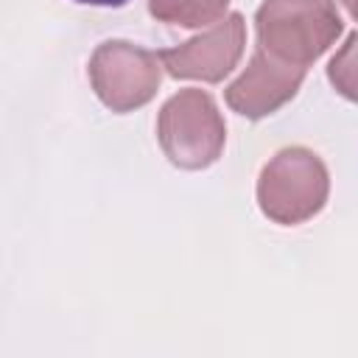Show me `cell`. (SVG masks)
I'll use <instances>...</instances> for the list:
<instances>
[{
	"instance_id": "cell-7",
	"label": "cell",
	"mask_w": 358,
	"mask_h": 358,
	"mask_svg": "<svg viewBox=\"0 0 358 358\" xmlns=\"http://www.w3.org/2000/svg\"><path fill=\"white\" fill-rule=\"evenodd\" d=\"M229 0H148V11L171 25L201 28L218 22L227 11Z\"/></svg>"
},
{
	"instance_id": "cell-2",
	"label": "cell",
	"mask_w": 358,
	"mask_h": 358,
	"mask_svg": "<svg viewBox=\"0 0 358 358\" xmlns=\"http://www.w3.org/2000/svg\"><path fill=\"white\" fill-rule=\"evenodd\" d=\"M327 190L330 179L324 162L302 145L282 148L266 162L257 179L260 210L285 227L313 218L324 207Z\"/></svg>"
},
{
	"instance_id": "cell-4",
	"label": "cell",
	"mask_w": 358,
	"mask_h": 358,
	"mask_svg": "<svg viewBox=\"0 0 358 358\" xmlns=\"http://www.w3.org/2000/svg\"><path fill=\"white\" fill-rule=\"evenodd\" d=\"M162 64L157 53L131 42H103L90 59V81L95 95L112 112H131L148 103L159 87Z\"/></svg>"
},
{
	"instance_id": "cell-5",
	"label": "cell",
	"mask_w": 358,
	"mask_h": 358,
	"mask_svg": "<svg viewBox=\"0 0 358 358\" xmlns=\"http://www.w3.org/2000/svg\"><path fill=\"white\" fill-rule=\"evenodd\" d=\"M246 45V25L241 14H227L207 34L182 42L179 48H165L157 53L159 64L173 78H199V81H221L241 59Z\"/></svg>"
},
{
	"instance_id": "cell-6",
	"label": "cell",
	"mask_w": 358,
	"mask_h": 358,
	"mask_svg": "<svg viewBox=\"0 0 358 358\" xmlns=\"http://www.w3.org/2000/svg\"><path fill=\"white\" fill-rule=\"evenodd\" d=\"M302 78H305V67L282 64L257 48L249 67L227 87V103L238 115L257 120L280 109L285 101H291Z\"/></svg>"
},
{
	"instance_id": "cell-8",
	"label": "cell",
	"mask_w": 358,
	"mask_h": 358,
	"mask_svg": "<svg viewBox=\"0 0 358 358\" xmlns=\"http://www.w3.org/2000/svg\"><path fill=\"white\" fill-rule=\"evenodd\" d=\"M352 45H355V36L350 34L347 42H344V50L330 62V81L350 101L355 98V90H352Z\"/></svg>"
},
{
	"instance_id": "cell-3",
	"label": "cell",
	"mask_w": 358,
	"mask_h": 358,
	"mask_svg": "<svg viewBox=\"0 0 358 358\" xmlns=\"http://www.w3.org/2000/svg\"><path fill=\"white\" fill-rule=\"evenodd\" d=\"M157 137L165 157L185 171L213 165L224 148L227 126L204 90H179L165 101L157 120Z\"/></svg>"
},
{
	"instance_id": "cell-1",
	"label": "cell",
	"mask_w": 358,
	"mask_h": 358,
	"mask_svg": "<svg viewBox=\"0 0 358 358\" xmlns=\"http://www.w3.org/2000/svg\"><path fill=\"white\" fill-rule=\"evenodd\" d=\"M341 25L333 0H266L255 14L257 48L305 70L336 42Z\"/></svg>"
},
{
	"instance_id": "cell-9",
	"label": "cell",
	"mask_w": 358,
	"mask_h": 358,
	"mask_svg": "<svg viewBox=\"0 0 358 358\" xmlns=\"http://www.w3.org/2000/svg\"><path fill=\"white\" fill-rule=\"evenodd\" d=\"M76 3H84V6H106V8H112V6H123V3H129V0H76Z\"/></svg>"
}]
</instances>
